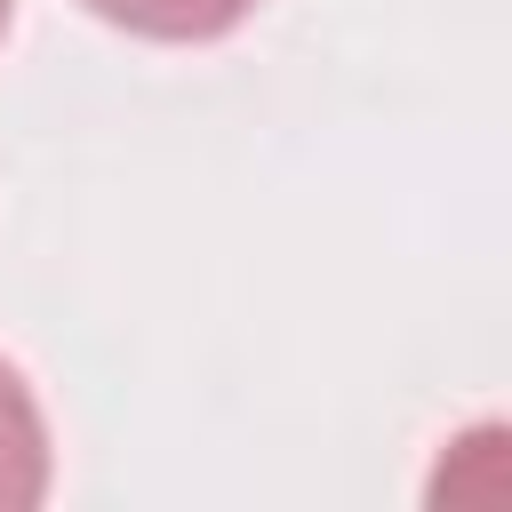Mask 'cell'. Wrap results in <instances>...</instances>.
I'll use <instances>...</instances> for the list:
<instances>
[{"label":"cell","instance_id":"cell-3","mask_svg":"<svg viewBox=\"0 0 512 512\" xmlns=\"http://www.w3.org/2000/svg\"><path fill=\"white\" fill-rule=\"evenodd\" d=\"M8 8H16V0H0V32H8Z\"/></svg>","mask_w":512,"mask_h":512},{"label":"cell","instance_id":"cell-2","mask_svg":"<svg viewBox=\"0 0 512 512\" xmlns=\"http://www.w3.org/2000/svg\"><path fill=\"white\" fill-rule=\"evenodd\" d=\"M88 8L144 40H224L256 0H88Z\"/></svg>","mask_w":512,"mask_h":512},{"label":"cell","instance_id":"cell-1","mask_svg":"<svg viewBox=\"0 0 512 512\" xmlns=\"http://www.w3.org/2000/svg\"><path fill=\"white\" fill-rule=\"evenodd\" d=\"M48 496V424L32 384L0 360V512H32Z\"/></svg>","mask_w":512,"mask_h":512}]
</instances>
